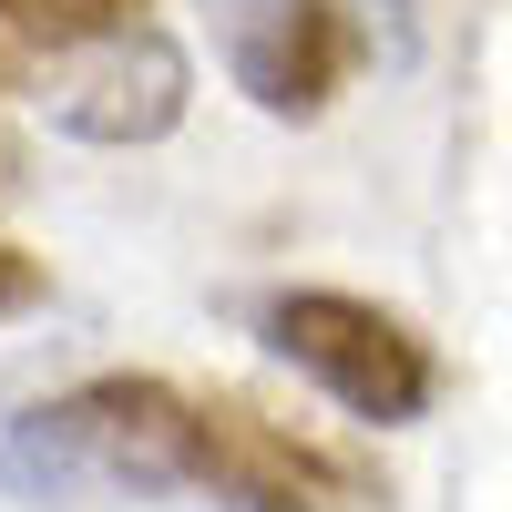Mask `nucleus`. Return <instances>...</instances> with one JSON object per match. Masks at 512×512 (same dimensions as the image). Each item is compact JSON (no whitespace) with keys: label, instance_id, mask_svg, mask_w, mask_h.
<instances>
[{"label":"nucleus","instance_id":"6","mask_svg":"<svg viewBox=\"0 0 512 512\" xmlns=\"http://www.w3.org/2000/svg\"><path fill=\"white\" fill-rule=\"evenodd\" d=\"M0 492H21L31 502V410L0 390Z\"/></svg>","mask_w":512,"mask_h":512},{"label":"nucleus","instance_id":"4","mask_svg":"<svg viewBox=\"0 0 512 512\" xmlns=\"http://www.w3.org/2000/svg\"><path fill=\"white\" fill-rule=\"evenodd\" d=\"M62 41H72V31H62L52 0H0V93H31L41 62H52Z\"/></svg>","mask_w":512,"mask_h":512},{"label":"nucleus","instance_id":"2","mask_svg":"<svg viewBox=\"0 0 512 512\" xmlns=\"http://www.w3.org/2000/svg\"><path fill=\"white\" fill-rule=\"evenodd\" d=\"M185 93H195V72H185V52L154 21L144 31H72L62 52L41 62V82H31V103L52 113L62 134H82V144H154V134H175Z\"/></svg>","mask_w":512,"mask_h":512},{"label":"nucleus","instance_id":"3","mask_svg":"<svg viewBox=\"0 0 512 512\" xmlns=\"http://www.w3.org/2000/svg\"><path fill=\"white\" fill-rule=\"evenodd\" d=\"M195 11H205V41H216L226 82L256 113H287V123L328 113L349 62H359V31L338 0H195Z\"/></svg>","mask_w":512,"mask_h":512},{"label":"nucleus","instance_id":"7","mask_svg":"<svg viewBox=\"0 0 512 512\" xmlns=\"http://www.w3.org/2000/svg\"><path fill=\"white\" fill-rule=\"evenodd\" d=\"M62 31H144V0H52Z\"/></svg>","mask_w":512,"mask_h":512},{"label":"nucleus","instance_id":"8","mask_svg":"<svg viewBox=\"0 0 512 512\" xmlns=\"http://www.w3.org/2000/svg\"><path fill=\"white\" fill-rule=\"evenodd\" d=\"M21 195H31V144L0 123V205H21Z\"/></svg>","mask_w":512,"mask_h":512},{"label":"nucleus","instance_id":"1","mask_svg":"<svg viewBox=\"0 0 512 512\" xmlns=\"http://www.w3.org/2000/svg\"><path fill=\"white\" fill-rule=\"evenodd\" d=\"M267 349L287 369H308L318 390L349 410V420H420L431 410V349L390 318V308H369V297H338V287H287L267 297Z\"/></svg>","mask_w":512,"mask_h":512},{"label":"nucleus","instance_id":"5","mask_svg":"<svg viewBox=\"0 0 512 512\" xmlns=\"http://www.w3.org/2000/svg\"><path fill=\"white\" fill-rule=\"evenodd\" d=\"M41 297H52V267L31 246H0V318H31Z\"/></svg>","mask_w":512,"mask_h":512}]
</instances>
